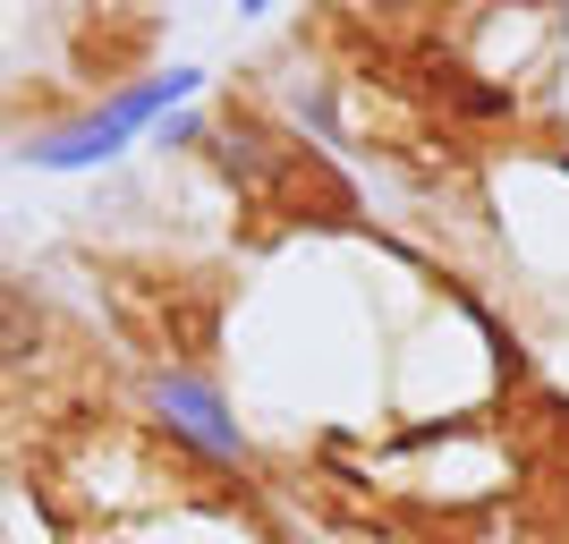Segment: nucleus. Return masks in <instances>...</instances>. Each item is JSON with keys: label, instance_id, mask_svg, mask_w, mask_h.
Here are the masks:
<instances>
[{"label": "nucleus", "instance_id": "2", "mask_svg": "<svg viewBox=\"0 0 569 544\" xmlns=\"http://www.w3.org/2000/svg\"><path fill=\"white\" fill-rule=\"evenodd\" d=\"M144 400H153V417H162L179 443L204 451V459H247V434H238V417L221 408V392L204 375H153Z\"/></svg>", "mask_w": 569, "mask_h": 544}, {"label": "nucleus", "instance_id": "1", "mask_svg": "<svg viewBox=\"0 0 569 544\" xmlns=\"http://www.w3.org/2000/svg\"><path fill=\"white\" fill-rule=\"evenodd\" d=\"M196 86H204V69H188V60H179V69H162V77H137V86H119L111 102H94L77 128H51V137L18 145V162H26V170H94V162H111L137 128H153L170 102H188Z\"/></svg>", "mask_w": 569, "mask_h": 544}, {"label": "nucleus", "instance_id": "3", "mask_svg": "<svg viewBox=\"0 0 569 544\" xmlns=\"http://www.w3.org/2000/svg\"><path fill=\"white\" fill-rule=\"evenodd\" d=\"M43 340H51L43 298L0 273V375H9V366H34V357H43Z\"/></svg>", "mask_w": 569, "mask_h": 544}]
</instances>
